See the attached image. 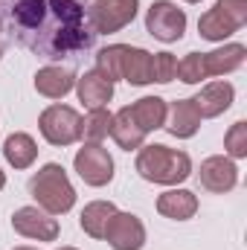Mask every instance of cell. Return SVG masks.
I'll return each mask as SVG.
<instances>
[{"instance_id":"cell-1","label":"cell","mask_w":247,"mask_h":250,"mask_svg":"<svg viewBox=\"0 0 247 250\" xmlns=\"http://www.w3.org/2000/svg\"><path fill=\"white\" fill-rule=\"evenodd\" d=\"M0 35L47 62H73L96 41L84 0H0Z\"/></svg>"},{"instance_id":"cell-2","label":"cell","mask_w":247,"mask_h":250,"mask_svg":"<svg viewBox=\"0 0 247 250\" xmlns=\"http://www.w3.org/2000/svg\"><path fill=\"white\" fill-rule=\"evenodd\" d=\"M137 172L151 184H181L192 175V160L186 151H178V148L143 146L137 154Z\"/></svg>"},{"instance_id":"cell-3","label":"cell","mask_w":247,"mask_h":250,"mask_svg":"<svg viewBox=\"0 0 247 250\" xmlns=\"http://www.w3.org/2000/svg\"><path fill=\"white\" fill-rule=\"evenodd\" d=\"M29 192L38 201V207L50 215H62L76 204V189L70 187V181H67V175L59 163H47L29 181Z\"/></svg>"},{"instance_id":"cell-4","label":"cell","mask_w":247,"mask_h":250,"mask_svg":"<svg viewBox=\"0 0 247 250\" xmlns=\"http://www.w3.org/2000/svg\"><path fill=\"white\" fill-rule=\"evenodd\" d=\"M247 21V0H218L215 9H209L198 21V32L206 41H224L236 29H242Z\"/></svg>"},{"instance_id":"cell-5","label":"cell","mask_w":247,"mask_h":250,"mask_svg":"<svg viewBox=\"0 0 247 250\" xmlns=\"http://www.w3.org/2000/svg\"><path fill=\"white\" fill-rule=\"evenodd\" d=\"M38 125H41L44 140L53 146H70L82 137V117L67 105H50L41 114Z\"/></svg>"},{"instance_id":"cell-6","label":"cell","mask_w":247,"mask_h":250,"mask_svg":"<svg viewBox=\"0 0 247 250\" xmlns=\"http://www.w3.org/2000/svg\"><path fill=\"white\" fill-rule=\"evenodd\" d=\"M145 29H148L157 41H163V44L181 41V38H184V29H186L184 9H178V6L169 3V0L151 3V9H148V15H145Z\"/></svg>"},{"instance_id":"cell-7","label":"cell","mask_w":247,"mask_h":250,"mask_svg":"<svg viewBox=\"0 0 247 250\" xmlns=\"http://www.w3.org/2000/svg\"><path fill=\"white\" fill-rule=\"evenodd\" d=\"M87 15H90V26L96 35L117 32L134 21L137 0H96L93 6H87Z\"/></svg>"},{"instance_id":"cell-8","label":"cell","mask_w":247,"mask_h":250,"mask_svg":"<svg viewBox=\"0 0 247 250\" xmlns=\"http://www.w3.org/2000/svg\"><path fill=\"white\" fill-rule=\"evenodd\" d=\"M76 172L84 184L90 187H105L114 178V160L108 154V148H102L99 143H87L79 148L76 154Z\"/></svg>"},{"instance_id":"cell-9","label":"cell","mask_w":247,"mask_h":250,"mask_svg":"<svg viewBox=\"0 0 247 250\" xmlns=\"http://www.w3.org/2000/svg\"><path fill=\"white\" fill-rule=\"evenodd\" d=\"M102 239H108V245L114 250H140L145 245V227L131 212H114Z\"/></svg>"},{"instance_id":"cell-10","label":"cell","mask_w":247,"mask_h":250,"mask_svg":"<svg viewBox=\"0 0 247 250\" xmlns=\"http://www.w3.org/2000/svg\"><path fill=\"white\" fill-rule=\"evenodd\" d=\"M12 227L26 236V239H38V242H56L59 239V224L56 218H50L47 212H41L38 207H21L12 215Z\"/></svg>"},{"instance_id":"cell-11","label":"cell","mask_w":247,"mask_h":250,"mask_svg":"<svg viewBox=\"0 0 247 250\" xmlns=\"http://www.w3.org/2000/svg\"><path fill=\"white\" fill-rule=\"evenodd\" d=\"M198 181L206 192H215V195H224L236 187L239 181V169L230 157H206L201 163V172H198Z\"/></svg>"},{"instance_id":"cell-12","label":"cell","mask_w":247,"mask_h":250,"mask_svg":"<svg viewBox=\"0 0 247 250\" xmlns=\"http://www.w3.org/2000/svg\"><path fill=\"white\" fill-rule=\"evenodd\" d=\"M233 96H236V90H233L230 82H212V84H206V87L192 99V105H195V111H198L201 120H204V117L209 120V117L224 114V111L233 105Z\"/></svg>"},{"instance_id":"cell-13","label":"cell","mask_w":247,"mask_h":250,"mask_svg":"<svg viewBox=\"0 0 247 250\" xmlns=\"http://www.w3.org/2000/svg\"><path fill=\"white\" fill-rule=\"evenodd\" d=\"M111 96H114V82H111L105 73L90 70V73H84V76L79 79V99H82L90 111L105 108V105L111 102Z\"/></svg>"},{"instance_id":"cell-14","label":"cell","mask_w":247,"mask_h":250,"mask_svg":"<svg viewBox=\"0 0 247 250\" xmlns=\"http://www.w3.org/2000/svg\"><path fill=\"white\" fill-rule=\"evenodd\" d=\"M120 79L131 82V84H148V82H154V76H151V53L137 50V47H125L123 44Z\"/></svg>"},{"instance_id":"cell-15","label":"cell","mask_w":247,"mask_h":250,"mask_svg":"<svg viewBox=\"0 0 247 250\" xmlns=\"http://www.w3.org/2000/svg\"><path fill=\"white\" fill-rule=\"evenodd\" d=\"M157 212L175 221H186L198 212V198L189 189H169L157 198Z\"/></svg>"},{"instance_id":"cell-16","label":"cell","mask_w":247,"mask_h":250,"mask_svg":"<svg viewBox=\"0 0 247 250\" xmlns=\"http://www.w3.org/2000/svg\"><path fill=\"white\" fill-rule=\"evenodd\" d=\"M76 84V76L64 67H44L35 73V90L47 99H62L64 93H70Z\"/></svg>"},{"instance_id":"cell-17","label":"cell","mask_w":247,"mask_h":250,"mask_svg":"<svg viewBox=\"0 0 247 250\" xmlns=\"http://www.w3.org/2000/svg\"><path fill=\"white\" fill-rule=\"evenodd\" d=\"M166 131L172 134V137H192L195 131H198V125H201V117H198V111H195V105H192V99H181V102H175L172 108H169V120H166Z\"/></svg>"},{"instance_id":"cell-18","label":"cell","mask_w":247,"mask_h":250,"mask_svg":"<svg viewBox=\"0 0 247 250\" xmlns=\"http://www.w3.org/2000/svg\"><path fill=\"white\" fill-rule=\"evenodd\" d=\"M247 50L242 44H227L215 53H206L204 56V67H206V76H224V73H233L245 64Z\"/></svg>"},{"instance_id":"cell-19","label":"cell","mask_w":247,"mask_h":250,"mask_svg":"<svg viewBox=\"0 0 247 250\" xmlns=\"http://www.w3.org/2000/svg\"><path fill=\"white\" fill-rule=\"evenodd\" d=\"M111 137L120 143V148L131 151V148H140L143 140H145V131L137 125V120L131 117V108H123L120 114H114L111 120Z\"/></svg>"},{"instance_id":"cell-20","label":"cell","mask_w":247,"mask_h":250,"mask_svg":"<svg viewBox=\"0 0 247 250\" xmlns=\"http://www.w3.org/2000/svg\"><path fill=\"white\" fill-rule=\"evenodd\" d=\"M131 117L137 120V125L145 134L148 131H157V128H163V123H166V102L160 96H145V99H140V102L131 105Z\"/></svg>"},{"instance_id":"cell-21","label":"cell","mask_w":247,"mask_h":250,"mask_svg":"<svg viewBox=\"0 0 247 250\" xmlns=\"http://www.w3.org/2000/svg\"><path fill=\"white\" fill-rule=\"evenodd\" d=\"M114 212H117V207L111 201H93V204H87L84 212H82V230L87 236H93V239H102L108 221L114 218Z\"/></svg>"},{"instance_id":"cell-22","label":"cell","mask_w":247,"mask_h":250,"mask_svg":"<svg viewBox=\"0 0 247 250\" xmlns=\"http://www.w3.org/2000/svg\"><path fill=\"white\" fill-rule=\"evenodd\" d=\"M3 154L15 169H26V166H32L38 148H35V140L29 134H12L3 146Z\"/></svg>"},{"instance_id":"cell-23","label":"cell","mask_w":247,"mask_h":250,"mask_svg":"<svg viewBox=\"0 0 247 250\" xmlns=\"http://www.w3.org/2000/svg\"><path fill=\"white\" fill-rule=\"evenodd\" d=\"M111 120H114V117H111L105 108L90 111V114L82 120V137L90 140V143H102V140L111 134Z\"/></svg>"},{"instance_id":"cell-24","label":"cell","mask_w":247,"mask_h":250,"mask_svg":"<svg viewBox=\"0 0 247 250\" xmlns=\"http://www.w3.org/2000/svg\"><path fill=\"white\" fill-rule=\"evenodd\" d=\"M178 76L186 84H198V82L209 79L206 67H204V53H189L184 62H178Z\"/></svg>"},{"instance_id":"cell-25","label":"cell","mask_w":247,"mask_h":250,"mask_svg":"<svg viewBox=\"0 0 247 250\" xmlns=\"http://www.w3.org/2000/svg\"><path fill=\"white\" fill-rule=\"evenodd\" d=\"M151 76H154V82H160V84L178 79V59H175L172 53H154V56H151Z\"/></svg>"},{"instance_id":"cell-26","label":"cell","mask_w":247,"mask_h":250,"mask_svg":"<svg viewBox=\"0 0 247 250\" xmlns=\"http://www.w3.org/2000/svg\"><path fill=\"white\" fill-rule=\"evenodd\" d=\"M224 146H227L230 157H245L247 154V123L239 120V123L233 125L227 131V137H224Z\"/></svg>"},{"instance_id":"cell-27","label":"cell","mask_w":247,"mask_h":250,"mask_svg":"<svg viewBox=\"0 0 247 250\" xmlns=\"http://www.w3.org/2000/svg\"><path fill=\"white\" fill-rule=\"evenodd\" d=\"M3 184H6V178H3V172H0V189H3Z\"/></svg>"},{"instance_id":"cell-28","label":"cell","mask_w":247,"mask_h":250,"mask_svg":"<svg viewBox=\"0 0 247 250\" xmlns=\"http://www.w3.org/2000/svg\"><path fill=\"white\" fill-rule=\"evenodd\" d=\"M18 250H35V248H18Z\"/></svg>"},{"instance_id":"cell-29","label":"cell","mask_w":247,"mask_h":250,"mask_svg":"<svg viewBox=\"0 0 247 250\" xmlns=\"http://www.w3.org/2000/svg\"><path fill=\"white\" fill-rule=\"evenodd\" d=\"M62 250H76V248H62Z\"/></svg>"},{"instance_id":"cell-30","label":"cell","mask_w":247,"mask_h":250,"mask_svg":"<svg viewBox=\"0 0 247 250\" xmlns=\"http://www.w3.org/2000/svg\"><path fill=\"white\" fill-rule=\"evenodd\" d=\"M186 3H198V0H186Z\"/></svg>"}]
</instances>
